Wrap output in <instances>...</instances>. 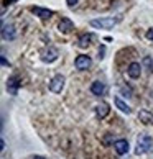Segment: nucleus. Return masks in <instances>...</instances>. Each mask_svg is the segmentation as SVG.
<instances>
[{
  "label": "nucleus",
  "mask_w": 153,
  "mask_h": 159,
  "mask_svg": "<svg viewBox=\"0 0 153 159\" xmlns=\"http://www.w3.org/2000/svg\"><path fill=\"white\" fill-rule=\"evenodd\" d=\"M153 151V138L150 134H140L137 138V148H135V154H146V152Z\"/></svg>",
  "instance_id": "nucleus-1"
},
{
  "label": "nucleus",
  "mask_w": 153,
  "mask_h": 159,
  "mask_svg": "<svg viewBox=\"0 0 153 159\" xmlns=\"http://www.w3.org/2000/svg\"><path fill=\"white\" fill-rule=\"evenodd\" d=\"M117 18L114 16H105V18H96V20H91V26L94 28H99V30H110V28H114L117 25Z\"/></svg>",
  "instance_id": "nucleus-2"
},
{
  "label": "nucleus",
  "mask_w": 153,
  "mask_h": 159,
  "mask_svg": "<svg viewBox=\"0 0 153 159\" xmlns=\"http://www.w3.org/2000/svg\"><path fill=\"white\" fill-rule=\"evenodd\" d=\"M64 82H66L64 75L63 74H56L55 77L51 79V82H50V90L55 92V93H61V90L64 89Z\"/></svg>",
  "instance_id": "nucleus-3"
},
{
  "label": "nucleus",
  "mask_w": 153,
  "mask_h": 159,
  "mask_svg": "<svg viewBox=\"0 0 153 159\" xmlns=\"http://www.w3.org/2000/svg\"><path fill=\"white\" fill-rule=\"evenodd\" d=\"M18 89H20V77L17 74L10 75V77L7 79V90L10 95H17L18 93Z\"/></svg>",
  "instance_id": "nucleus-4"
},
{
  "label": "nucleus",
  "mask_w": 153,
  "mask_h": 159,
  "mask_svg": "<svg viewBox=\"0 0 153 159\" xmlns=\"http://www.w3.org/2000/svg\"><path fill=\"white\" fill-rule=\"evenodd\" d=\"M58 56H60V52H58V49L55 48H48V49H43L41 51V61L43 62H55L58 59Z\"/></svg>",
  "instance_id": "nucleus-5"
},
{
  "label": "nucleus",
  "mask_w": 153,
  "mask_h": 159,
  "mask_svg": "<svg viewBox=\"0 0 153 159\" xmlns=\"http://www.w3.org/2000/svg\"><path fill=\"white\" fill-rule=\"evenodd\" d=\"M91 64H92L91 57H89V56H86V54H81V56H78V57L74 59V66H76V69H79V70L89 69V67H91Z\"/></svg>",
  "instance_id": "nucleus-6"
},
{
  "label": "nucleus",
  "mask_w": 153,
  "mask_h": 159,
  "mask_svg": "<svg viewBox=\"0 0 153 159\" xmlns=\"http://www.w3.org/2000/svg\"><path fill=\"white\" fill-rule=\"evenodd\" d=\"M30 11H31L33 15H36V16H40V18H43V20L51 18V16L55 15V11H53V10L41 8V7H31V8H30Z\"/></svg>",
  "instance_id": "nucleus-7"
},
{
  "label": "nucleus",
  "mask_w": 153,
  "mask_h": 159,
  "mask_svg": "<svg viewBox=\"0 0 153 159\" xmlns=\"http://www.w3.org/2000/svg\"><path fill=\"white\" fill-rule=\"evenodd\" d=\"M127 74L130 79H138L140 74H142V66H140V62H130L128 64Z\"/></svg>",
  "instance_id": "nucleus-8"
},
{
  "label": "nucleus",
  "mask_w": 153,
  "mask_h": 159,
  "mask_svg": "<svg viewBox=\"0 0 153 159\" xmlns=\"http://www.w3.org/2000/svg\"><path fill=\"white\" fill-rule=\"evenodd\" d=\"M2 38L5 41H12L17 38V31H15V26L13 25H3L2 26Z\"/></svg>",
  "instance_id": "nucleus-9"
},
{
  "label": "nucleus",
  "mask_w": 153,
  "mask_h": 159,
  "mask_svg": "<svg viewBox=\"0 0 153 159\" xmlns=\"http://www.w3.org/2000/svg\"><path fill=\"white\" fill-rule=\"evenodd\" d=\"M114 149L119 156H123L128 152V141L127 139H117L114 143Z\"/></svg>",
  "instance_id": "nucleus-10"
},
{
  "label": "nucleus",
  "mask_w": 153,
  "mask_h": 159,
  "mask_svg": "<svg viewBox=\"0 0 153 159\" xmlns=\"http://www.w3.org/2000/svg\"><path fill=\"white\" fill-rule=\"evenodd\" d=\"M58 30H60L61 33H71L74 30V23L69 20V18H61V21L58 23Z\"/></svg>",
  "instance_id": "nucleus-11"
},
{
  "label": "nucleus",
  "mask_w": 153,
  "mask_h": 159,
  "mask_svg": "<svg viewBox=\"0 0 153 159\" xmlns=\"http://www.w3.org/2000/svg\"><path fill=\"white\" fill-rule=\"evenodd\" d=\"M91 92H92L96 97L104 95V92H105V84H104V82H101V80H94L92 84H91Z\"/></svg>",
  "instance_id": "nucleus-12"
},
{
  "label": "nucleus",
  "mask_w": 153,
  "mask_h": 159,
  "mask_svg": "<svg viewBox=\"0 0 153 159\" xmlns=\"http://www.w3.org/2000/svg\"><path fill=\"white\" fill-rule=\"evenodd\" d=\"M109 111H110V108H109V103H105V102H101L96 107V115H97V118H105V116L109 115Z\"/></svg>",
  "instance_id": "nucleus-13"
},
{
  "label": "nucleus",
  "mask_w": 153,
  "mask_h": 159,
  "mask_svg": "<svg viewBox=\"0 0 153 159\" xmlns=\"http://www.w3.org/2000/svg\"><path fill=\"white\" fill-rule=\"evenodd\" d=\"M114 103H115V107L119 108L120 111H123V113H127V115H128V113H132V108L128 107V105L123 102L120 97H114Z\"/></svg>",
  "instance_id": "nucleus-14"
},
{
  "label": "nucleus",
  "mask_w": 153,
  "mask_h": 159,
  "mask_svg": "<svg viewBox=\"0 0 153 159\" xmlns=\"http://www.w3.org/2000/svg\"><path fill=\"white\" fill-rule=\"evenodd\" d=\"M92 34L91 33H86V34H82V36H79L78 39V46L79 48H87V46L91 44V41H92Z\"/></svg>",
  "instance_id": "nucleus-15"
},
{
  "label": "nucleus",
  "mask_w": 153,
  "mask_h": 159,
  "mask_svg": "<svg viewBox=\"0 0 153 159\" xmlns=\"http://www.w3.org/2000/svg\"><path fill=\"white\" fill-rule=\"evenodd\" d=\"M138 118L142 123H145V125H151L153 123V115L150 113V111H146V110H142L138 113Z\"/></svg>",
  "instance_id": "nucleus-16"
},
{
  "label": "nucleus",
  "mask_w": 153,
  "mask_h": 159,
  "mask_svg": "<svg viewBox=\"0 0 153 159\" xmlns=\"http://www.w3.org/2000/svg\"><path fill=\"white\" fill-rule=\"evenodd\" d=\"M0 62H2V66H3V67H8V66H10V62L5 59V56H3V54L0 56Z\"/></svg>",
  "instance_id": "nucleus-17"
},
{
  "label": "nucleus",
  "mask_w": 153,
  "mask_h": 159,
  "mask_svg": "<svg viewBox=\"0 0 153 159\" xmlns=\"http://www.w3.org/2000/svg\"><path fill=\"white\" fill-rule=\"evenodd\" d=\"M145 36H146V39H150V41H153V28H151V30H148V31L145 33Z\"/></svg>",
  "instance_id": "nucleus-18"
},
{
  "label": "nucleus",
  "mask_w": 153,
  "mask_h": 159,
  "mask_svg": "<svg viewBox=\"0 0 153 159\" xmlns=\"http://www.w3.org/2000/svg\"><path fill=\"white\" fill-rule=\"evenodd\" d=\"M66 2H68V5H69V7H74V5L78 3V0H66Z\"/></svg>",
  "instance_id": "nucleus-19"
},
{
  "label": "nucleus",
  "mask_w": 153,
  "mask_h": 159,
  "mask_svg": "<svg viewBox=\"0 0 153 159\" xmlns=\"http://www.w3.org/2000/svg\"><path fill=\"white\" fill-rule=\"evenodd\" d=\"M12 2H17V0H3V5H5V7H7V5H10Z\"/></svg>",
  "instance_id": "nucleus-20"
},
{
  "label": "nucleus",
  "mask_w": 153,
  "mask_h": 159,
  "mask_svg": "<svg viewBox=\"0 0 153 159\" xmlns=\"http://www.w3.org/2000/svg\"><path fill=\"white\" fill-rule=\"evenodd\" d=\"M33 159H46V157H43V156H35Z\"/></svg>",
  "instance_id": "nucleus-21"
}]
</instances>
